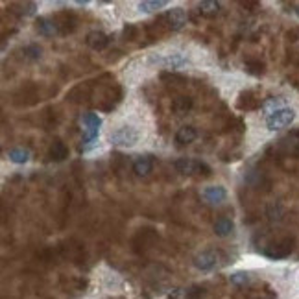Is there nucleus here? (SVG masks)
Wrapping results in <instances>:
<instances>
[{"label":"nucleus","mask_w":299,"mask_h":299,"mask_svg":"<svg viewBox=\"0 0 299 299\" xmlns=\"http://www.w3.org/2000/svg\"><path fill=\"white\" fill-rule=\"evenodd\" d=\"M175 170L183 175H194V174H201V175H211V166L201 163V161H194V159H177L174 163Z\"/></svg>","instance_id":"obj_3"},{"label":"nucleus","mask_w":299,"mask_h":299,"mask_svg":"<svg viewBox=\"0 0 299 299\" xmlns=\"http://www.w3.org/2000/svg\"><path fill=\"white\" fill-rule=\"evenodd\" d=\"M192 262L201 272H209V270H213L218 264V251H214V249H205V251L198 253Z\"/></svg>","instance_id":"obj_5"},{"label":"nucleus","mask_w":299,"mask_h":299,"mask_svg":"<svg viewBox=\"0 0 299 299\" xmlns=\"http://www.w3.org/2000/svg\"><path fill=\"white\" fill-rule=\"evenodd\" d=\"M231 282L233 284H236V286H244V284H248L249 282V274L248 272H235L231 275Z\"/></svg>","instance_id":"obj_20"},{"label":"nucleus","mask_w":299,"mask_h":299,"mask_svg":"<svg viewBox=\"0 0 299 299\" xmlns=\"http://www.w3.org/2000/svg\"><path fill=\"white\" fill-rule=\"evenodd\" d=\"M298 15H299V8H298Z\"/></svg>","instance_id":"obj_24"},{"label":"nucleus","mask_w":299,"mask_h":299,"mask_svg":"<svg viewBox=\"0 0 299 299\" xmlns=\"http://www.w3.org/2000/svg\"><path fill=\"white\" fill-rule=\"evenodd\" d=\"M246 70L253 76H260L264 72V63H260V61H248L246 63Z\"/></svg>","instance_id":"obj_19"},{"label":"nucleus","mask_w":299,"mask_h":299,"mask_svg":"<svg viewBox=\"0 0 299 299\" xmlns=\"http://www.w3.org/2000/svg\"><path fill=\"white\" fill-rule=\"evenodd\" d=\"M192 107V100L189 96H177L174 98L172 102V109H174V113L177 115H183V113H189Z\"/></svg>","instance_id":"obj_16"},{"label":"nucleus","mask_w":299,"mask_h":299,"mask_svg":"<svg viewBox=\"0 0 299 299\" xmlns=\"http://www.w3.org/2000/svg\"><path fill=\"white\" fill-rule=\"evenodd\" d=\"M35 28H37V32L44 35V37H54V35H58L59 33V26L56 21H52V19H46V17H39L37 19V22H35Z\"/></svg>","instance_id":"obj_9"},{"label":"nucleus","mask_w":299,"mask_h":299,"mask_svg":"<svg viewBox=\"0 0 299 299\" xmlns=\"http://www.w3.org/2000/svg\"><path fill=\"white\" fill-rule=\"evenodd\" d=\"M8 157L11 163H15V165H24L30 161V151L24 148H13L8 151Z\"/></svg>","instance_id":"obj_15"},{"label":"nucleus","mask_w":299,"mask_h":299,"mask_svg":"<svg viewBox=\"0 0 299 299\" xmlns=\"http://www.w3.org/2000/svg\"><path fill=\"white\" fill-rule=\"evenodd\" d=\"M166 6V0H142L139 2V9L144 11V13H153V11H159L161 8Z\"/></svg>","instance_id":"obj_18"},{"label":"nucleus","mask_w":299,"mask_h":299,"mask_svg":"<svg viewBox=\"0 0 299 299\" xmlns=\"http://www.w3.org/2000/svg\"><path fill=\"white\" fill-rule=\"evenodd\" d=\"M87 44L91 46L92 50H104L109 44V35H106L104 32H91L87 35Z\"/></svg>","instance_id":"obj_10"},{"label":"nucleus","mask_w":299,"mask_h":299,"mask_svg":"<svg viewBox=\"0 0 299 299\" xmlns=\"http://www.w3.org/2000/svg\"><path fill=\"white\" fill-rule=\"evenodd\" d=\"M133 33H135V28H133V26H129V28H126V30H124L126 37L129 35V41H133Z\"/></svg>","instance_id":"obj_23"},{"label":"nucleus","mask_w":299,"mask_h":299,"mask_svg":"<svg viewBox=\"0 0 299 299\" xmlns=\"http://www.w3.org/2000/svg\"><path fill=\"white\" fill-rule=\"evenodd\" d=\"M196 137H198V131L192 126H183L175 133V142L177 144H191L196 141Z\"/></svg>","instance_id":"obj_12"},{"label":"nucleus","mask_w":299,"mask_h":299,"mask_svg":"<svg viewBox=\"0 0 299 299\" xmlns=\"http://www.w3.org/2000/svg\"><path fill=\"white\" fill-rule=\"evenodd\" d=\"M284 106H282V100H279V98H272V100H268L264 104V111L268 113V115H272L274 111H277V109H282Z\"/></svg>","instance_id":"obj_21"},{"label":"nucleus","mask_w":299,"mask_h":299,"mask_svg":"<svg viewBox=\"0 0 299 299\" xmlns=\"http://www.w3.org/2000/svg\"><path fill=\"white\" fill-rule=\"evenodd\" d=\"M83 144H92L98 139L102 118L96 113H87L83 116Z\"/></svg>","instance_id":"obj_4"},{"label":"nucleus","mask_w":299,"mask_h":299,"mask_svg":"<svg viewBox=\"0 0 299 299\" xmlns=\"http://www.w3.org/2000/svg\"><path fill=\"white\" fill-rule=\"evenodd\" d=\"M294 120H296V111L292 107H282L266 116V128L270 131H279V129L288 128Z\"/></svg>","instance_id":"obj_1"},{"label":"nucleus","mask_w":299,"mask_h":299,"mask_svg":"<svg viewBox=\"0 0 299 299\" xmlns=\"http://www.w3.org/2000/svg\"><path fill=\"white\" fill-rule=\"evenodd\" d=\"M50 157L54 159V161H65L66 157H68V148H66V144L63 141H59V139H56V141L52 142V146H50Z\"/></svg>","instance_id":"obj_14"},{"label":"nucleus","mask_w":299,"mask_h":299,"mask_svg":"<svg viewBox=\"0 0 299 299\" xmlns=\"http://www.w3.org/2000/svg\"><path fill=\"white\" fill-rule=\"evenodd\" d=\"M22 54H24L26 59H39L41 58V48L37 44H30V46H26L22 50Z\"/></svg>","instance_id":"obj_22"},{"label":"nucleus","mask_w":299,"mask_h":299,"mask_svg":"<svg viewBox=\"0 0 299 299\" xmlns=\"http://www.w3.org/2000/svg\"><path fill=\"white\" fill-rule=\"evenodd\" d=\"M213 229H214L216 236L225 238V236L233 235V231H235V224H233L231 218H220V220H216V222H214Z\"/></svg>","instance_id":"obj_11"},{"label":"nucleus","mask_w":299,"mask_h":299,"mask_svg":"<svg viewBox=\"0 0 299 299\" xmlns=\"http://www.w3.org/2000/svg\"><path fill=\"white\" fill-rule=\"evenodd\" d=\"M153 170V161L148 157V155H144V157H139L135 163H133V172L137 175H141V177H146Z\"/></svg>","instance_id":"obj_13"},{"label":"nucleus","mask_w":299,"mask_h":299,"mask_svg":"<svg viewBox=\"0 0 299 299\" xmlns=\"http://www.w3.org/2000/svg\"><path fill=\"white\" fill-rule=\"evenodd\" d=\"M199 11L205 17H214L220 13V2L216 0H203L199 2Z\"/></svg>","instance_id":"obj_17"},{"label":"nucleus","mask_w":299,"mask_h":299,"mask_svg":"<svg viewBox=\"0 0 299 299\" xmlns=\"http://www.w3.org/2000/svg\"><path fill=\"white\" fill-rule=\"evenodd\" d=\"M165 21H166V26L172 32H177V30H181L183 26L187 24V13H185L183 8L168 9V13L165 15Z\"/></svg>","instance_id":"obj_6"},{"label":"nucleus","mask_w":299,"mask_h":299,"mask_svg":"<svg viewBox=\"0 0 299 299\" xmlns=\"http://www.w3.org/2000/svg\"><path fill=\"white\" fill-rule=\"evenodd\" d=\"M201 196H203V199H205L207 203H211V205H220V203L225 201V198H227V191H225L224 187H220V185H213V187L203 189Z\"/></svg>","instance_id":"obj_7"},{"label":"nucleus","mask_w":299,"mask_h":299,"mask_svg":"<svg viewBox=\"0 0 299 299\" xmlns=\"http://www.w3.org/2000/svg\"><path fill=\"white\" fill-rule=\"evenodd\" d=\"M159 65H163L165 68H170V70H174V68H179L187 63V58L179 54V52H170V54H165V56H161V58L155 59Z\"/></svg>","instance_id":"obj_8"},{"label":"nucleus","mask_w":299,"mask_h":299,"mask_svg":"<svg viewBox=\"0 0 299 299\" xmlns=\"http://www.w3.org/2000/svg\"><path fill=\"white\" fill-rule=\"evenodd\" d=\"M139 139H141V135H139V131H137L135 128H131V126H120V128H116V129H113V131L109 133V141H111V144H115V146H124V148L137 144Z\"/></svg>","instance_id":"obj_2"}]
</instances>
